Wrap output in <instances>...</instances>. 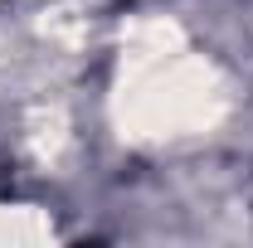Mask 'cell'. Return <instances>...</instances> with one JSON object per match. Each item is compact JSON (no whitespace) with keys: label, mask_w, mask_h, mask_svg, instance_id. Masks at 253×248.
<instances>
[]
</instances>
